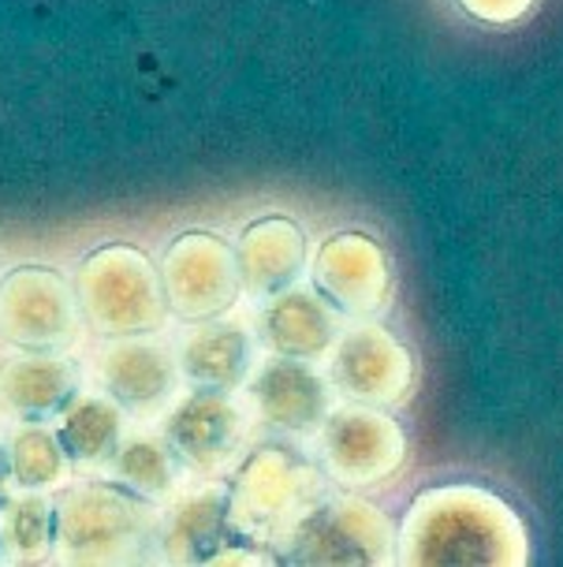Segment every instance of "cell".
<instances>
[{
    "instance_id": "3",
    "label": "cell",
    "mask_w": 563,
    "mask_h": 567,
    "mask_svg": "<svg viewBox=\"0 0 563 567\" xmlns=\"http://www.w3.org/2000/svg\"><path fill=\"white\" fill-rule=\"evenodd\" d=\"M72 291L79 313L97 337H138L165 326L168 307L157 266L131 243L97 247L75 266Z\"/></svg>"
},
{
    "instance_id": "25",
    "label": "cell",
    "mask_w": 563,
    "mask_h": 567,
    "mask_svg": "<svg viewBox=\"0 0 563 567\" xmlns=\"http://www.w3.org/2000/svg\"><path fill=\"white\" fill-rule=\"evenodd\" d=\"M8 485H12V471H8V444L0 441V501L8 496Z\"/></svg>"
},
{
    "instance_id": "24",
    "label": "cell",
    "mask_w": 563,
    "mask_h": 567,
    "mask_svg": "<svg viewBox=\"0 0 563 567\" xmlns=\"http://www.w3.org/2000/svg\"><path fill=\"white\" fill-rule=\"evenodd\" d=\"M209 564H277V556H265L254 549H225V545H220Z\"/></svg>"
},
{
    "instance_id": "7",
    "label": "cell",
    "mask_w": 563,
    "mask_h": 567,
    "mask_svg": "<svg viewBox=\"0 0 563 567\" xmlns=\"http://www.w3.org/2000/svg\"><path fill=\"white\" fill-rule=\"evenodd\" d=\"M83 313L64 272L19 266L0 280V340L19 351H67L79 340Z\"/></svg>"
},
{
    "instance_id": "20",
    "label": "cell",
    "mask_w": 563,
    "mask_h": 567,
    "mask_svg": "<svg viewBox=\"0 0 563 567\" xmlns=\"http://www.w3.org/2000/svg\"><path fill=\"white\" fill-rule=\"evenodd\" d=\"M56 534V501L49 493L23 489L0 501V549L12 564H49Z\"/></svg>"
},
{
    "instance_id": "21",
    "label": "cell",
    "mask_w": 563,
    "mask_h": 567,
    "mask_svg": "<svg viewBox=\"0 0 563 567\" xmlns=\"http://www.w3.org/2000/svg\"><path fill=\"white\" fill-rule=\"evenodd\" d=\"M108 474L154 504H168L179 493V460L165 437L154 433H124L116 455L108 460Z\"/></svg>"
},
{
    "instance_id": "11",
    "label": "cell",
    "mask_w": 563,
    "mask_h": 567,
    "mask_svg": "<svg viewBox=\"0 0 563 567\" xmlns=\"http://www.w3.org/2000/svg\"><path fill=\"white\" fill-rule=\"evenodd\" d=\"M250 411L261 425L284 437H317L333 411V384L310 367L306 359L269 354L247 378Z\"/></svg>"
},
{
    "instance_id": "26",
    "label": "cell",
    "mask_w": 563,
    "mask_h": 567,
    "mask_svg": "<svg viewBox=\"0 0 563 567\" xmlns=\"http://www.w3.org/2000/svg\"><path fill=\"white\" fill-rule=\"evenodd\" d=\"M0 564H4V549H0Z\"/></svg>"
},
{
    "instance_id": "4",
    "label": "cell",
    "mask_w": 563,
    "mask_h": 567,
    "mask_svg": "<svg viewBox=\"0 0 563 567\" xmlns=\"http://www.w3.org/2000/svg\"><path fill=\"white\" fill-rule=\"evenodd\" d=\"M284 564L303 567H385L396 564V526L362 496L314 501L284 530Z\"/></svg>"
},
{
    "instance_id": "19",
    "label": "cell",
    "mask_w": 563,
    "mask_h": 567,
    "mask_svg": "<svg viewBox=\"0 0 563 567\" xmlns=\"http://www.w3.org/2000/svg\"><path fill=\"white\" fill-rule=\"evenodd\" d=\"M124 433V408L105 392H75L72 403L56 414V437L72 463L83 467H108Z\"/></svg>"
},
{
    "instance_id": "23",
    "label": "cell",
    "mask_w": 563,
    "mask_h": 567,
    "mask_svg": "<svg viewBox=\"0 0 563 567\" xmlns=\"http://www.w3.org/2000/svg\"><path fill=\"white\" fill-rule=\"evenodd\" d=\"M534 4H538V0H459L462 12L475 16L478 23H489V27L519 23V19L526 16Z\"/></svg>"
},
{
    "instance_id": "18",
    "label": "cell",
    "mask_w": 563,
    "mask_h": 567,
    "mask_svg": "<svg viewBox=\"0 0 563 567\" xmlns=\"http://www.w3.org/2000/svg\"><path fill=\"white\" fill-rule=\"evenodd\" d=\"M228 530V493L217 485L173 496L168 512H160L157 556L165 564H209L225 545Z\"/></svg>"
},
{
    "instance_id": "15",
    "label": "cell",
    "mask_w": 563,
    "mask_h": 567,
    "mask_svg": "<svg viewBox=\"0 0 563 567\" xmlns=\"http://www.w3.org/2000/svg\"><path fill=\"white\" fill-rule=\"evenodd\" d=\"M79 392V367L60 351H23L0 367V411L15 422H49Z\"/></svg>"
},
{
    "instance_id": "8",
    "label": "cell",
    "mask_w": 563,
    "mask_h": 567,
    "mask_svg": "<svg viewBox=\"0 0 563 567\" xmlns=\"http://www.w3.org/2000/svg\"><path fill=\"white\" fill-rule=\"evenodd\" d=\"M317 437L329 478L344 489L388 482L407 460L404 425L385 408H369V403H347V408L329 411Z\"/></svg>"
},
{
    "instance_id": "9",
    "label": "cell",
    "mask_w": 563,
    "mask_h": 567,
    "mask_svg": "<svg viewBox=\"0 0 563 567\" xmlns=\"http://www.w3.org/2000/svg\"><path fill=\"white\" fill-rule=\"evenodd\" d=\"M329 384L351 403L392 408L415 384V359L385 326L358 318L329 348Z\"/></svg>"
},
{
    "instance_id": "13",
    "label": "cell",
    "mask_w": 563,
    "mask_h": 567,
    "mask_svg": "<svg viewBox=\"0 0 563 567\" xmlns=\"http://www.w3.org/2000/svg\"><path fill=\"white\" fill-rule=\"evenodd\" d=\"M310 277L321 296L347 318H374L392 291L388 255L362 231H340L321 243Z\"/></svg>"
},
{
    "instance_id": "6",
    "label": "cell",
    "mask_w": 563,
    "mask_h": 567,
    "mask_svg": "<svg viewBox=\"0 0 563 567\" xmlns=\"http://www.w3.org/2000/svg\"><path fill=\"white\" fill-rule=\"evenodd\" d=\"M157 277L168 313H176L179 321H195V326L225 318L243 296L236 247L213 231H184L168 243Z\"/></svg>"
},
{
    "instance_id": "12",
    "label": "cell",
    "mask_w": 563,
    "mask_h": 567,
    "mask_svg": "<svg viewBox=\"0 0 563 567\" xmlns=\"http://www.w3.org/2000/svg\"><path fill=\"white\" fill-rule=\"evenodd\" d=\"M179 359L154 332L138 337H113V343L97 354V381L108 400H116L124 414L154 419L176 400Z\"/></svg>"
},
{
    "instance_id": "5",
    "label": "cell",
    "mask_w": 563,
    "mask_h": 567,
    "mask_svg": "<svg viewBox=\"0 0 563 567\" xmlns=\"http://www.w3.org/2000/svg\"><path fill=\"white\" fill-rule=\"evenodd\" d=\"M321 474L288 444H261L239 460L228 478V526L254 538H284V530L317 501Z\"/></svg>"
},
{
    "instance_id": "16",
    "label": "cell",
    "mask_w": 563,
    "mask_h": 567,
    "mask_svg": "<svg viewBox=\"0 0 563 567\" xmlns=\"http://www.w3.org/2000/svg\"><path fill=\"white\" fill-rule=\"evenodd\" d=\"M236 258L247 296L269 299L306 272V231L291 217H261L243 228Z\"/></svg>"
},
{
    "instance_id": "2",
    "label": "cell",
    "mask_w": 563,
    "mask_h": 567,
    "mask_svg": "<svg viewBox=\"0 0 563 567\" xmlns=\"http://www.w3.org/2000/svg\"><path fill=\"white\" fill-rule=\"evenodd\" d=\"M160 512L119 482L64 485L56 496L53 560L72 567L135 564L157 545Z\"/></svg>"
},
{
    "instance_id": "22",
    "label": "cell",
    "mask_w": 563,
    "mask_h": 567,
    "mask_svg": "<svg viewBox=\"0 0 563 567\" xmlns=\"http://www.w3.org/2000/svg\"><path fill=\"white\" fill-rule=\"evenodd\" d=\"M8 471L19 489L53 493L72 482L75 463L60 444L56 430L42 422H23L8 441Z\"/></svg>"
},
{
    "instance_id": "14",
    "label": "cell",
    "mask_w": 563,
    "mask_h": 567,
    "mask_svg": "<svg viewBox=\"0 0 563 567\" xmlns=\"http://www.w3.org/2000/svg\"><path fill=\"white\" fill-rule=\"evenodd\" d=\"M340 310L321 296L317 288L306 284H291L277 296L261 299L258 310V340L265 343L269 354H284V359H325L329 348L336 343Z\"/></svg>"
},
{
    "instance_id": "1",
    "label": "cell",
    "mask_w": 563,
    "mask_h": 567,
    "mask_svg": "<svg viewBox=\"0 0 563 567\" xmlns=\"http://www.w3.org/2000/svg\"><path fill=\"white\" fill-rule=\"evenodd\" d=\"M530 560L526 526L486 485L451 482L421 489L396 530L404 567H522Z\"/></svg>"
},
{
    "instance_id": "10",
    "label": "cell",
    "mask_w": 563,
    "mask_h": 567,
    "mask_svg": "<svg viewBox=\"0 0 563 567\" xmlns=\"http://www.w3.org/2000/svg\"><path fill=\"white\" fill-rule=\"evenodd\" d=\"M160 437L190 474H217L243 455L247 411L231 400V392L195 389L165 414Z\"/></svg>"
},
{
    "instance_id": "17",
    "label": "cell",
    "mask_w": 563,
    "mask_h": 567,
    "mask_svg": "<svg viewBox=\"0 0 563 567\" xmlns=\"http://www.w3.org/2000/svg\"><path fill=\"white\" fill-rule=\"evenodd\" d=\"M254 367H258V348L243 321H225V318L198 321V329L179 348V373L195 389L236 392L247 384Z\"/></svg>"
}]
</instances>
